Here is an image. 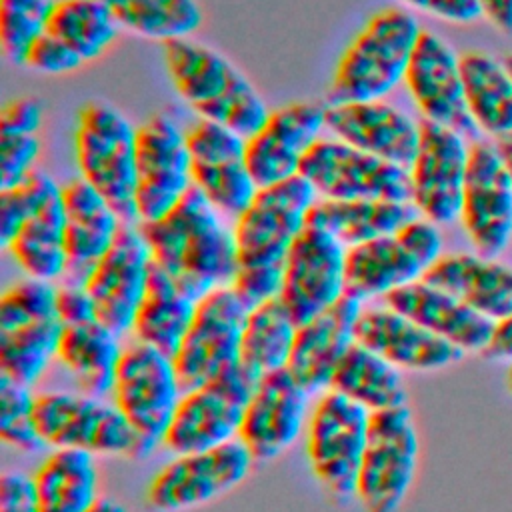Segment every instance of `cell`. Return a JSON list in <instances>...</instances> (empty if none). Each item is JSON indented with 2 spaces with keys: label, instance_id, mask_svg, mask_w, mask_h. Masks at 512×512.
<instances>
[{
  "label": "cell",
  "instance_id": "cell-2",
  "mask_svg": "<svg viewBox=\"0 0 512 512\" xmlns=\"http://www.w3.org/2000/svg\"><path fill=\"white\" fill-rule=\"evenodd\" d=\"M138 226L152 262L192 298L230 286L238 268L232 228L198 188L192 186L162 218Z\"/></svg>",
  "mask_w": 512,
  "mask_h": 512
},
{
  "label": "cell",
  "instance_id": "cell-21",
  "mask_svg": "<svg viewBox=\"0 0 512 512\" xmlns=\"http://www.w3.org/2000/svg\"><path fill=\"white\" fill-rule=\"evenodd\" d=\"M310 396L288 368L256 380L238 432L256 464L272 462L294 446L308 422Z\"/></svg>",
  "mask_w": 512,
  "mask_h": 512
},
{
  "label": "cell",
  "instance_id": "cell-31",
  "mask_svg": "<svg viewBox=\"0 0 512 512\" xmlns=\"http://www.w3.org/2000/svg\"><path fill=\"white\" fill-rule=\"evenodd\" d=\"M122 348L120 334L92 318L62 324L56 360L74 378L78 392L106 398L112 390Z\"/></svg>",
  "mask_w": 512,
  "mask_h": 512
},
{
  "label": "cell",
  "instance_id": "cell-8",
  "mask_svg": "<svg viewBox=\"0 0 512 512\" xmlns=\"http://www.w3.org/2000/svg\"><path fill=\"white\" fill-rule=\"evenodd\" d=\"M370 412L324 390L306 422V460L322 490L338 504L356 498V478L368 440Z\"/></svg>",
  "mask_w": 512,
  "mask_h": 512
},
{
  "label": "cell",
  "instance_id": "cell-29",
  "mask_svg": "<svg viewBox=\"0 0 512 512\" xmlns=\"http://www.w3.org/2000/svg\"><path fill=\"white\" fill-rule=\"evenodd\" d=\"M66 282L82 284L116 240L124 220L80 176L62 186Z\"/></svg>",
  "mask_w": 512,
  "mask_h": 512
},
{
  "label": "cell",
  "instance_id": "cell-49",
  "mask_svg": "<svg viewBox=\"0 0 512 512\" xmlns=\"http://www.w3.org/2000/svg\"><path fill=\"white\" fill-rule=\"evenodd\" d=\"M56 316L60 324H76L96 318L90 294L82 284L64 282L56 294Z\"/></svg>",
  "mask_w": 512,
  "mask_h": 512
},
{
  "label": "cell",
  "instance_id": "cell-36",
  "mask_svg": "<svg viewBox=\"0 0 512 512\" xmlns=\"http://www.w3.org/2000/svg\"><path fill=\"white\" fill-rule=\"evenodd\" d=\"M328 390L346 396L370 414L408 406L402 370L358 342L336 366Z\"/></svg>",
  "mask_w": 512,
  "mask_h": 512
},
{
  "label": "cell",
  "instance_id": "cell-3",
  "mask_svg": "<svg viewBox=\"0 0 512 512\" xmlns=\"http://www.w3.org/2000/svg\"><path fill=\"white\" fill-rule=\"evenodd\" d=\"M168 78L198 118L222 124L244 138L266 122V106L254 84L218 50L192 38L162 44Z\"/></svg>",
  "mask_w": 512,
  "mask_h": 512
},
{
  "label": "cell",
  "instance_id": "cell-6",
  "mask_svg": "<svg viewBox=\"0 0 512 512\" xmlns=\"http://www.w3.org/2000/svg\"><path fill=\"white\" fill-rule=\"evenodd\" d=\"M136 128L106 102H86L78 110L74 128V158L80 178L130 224H138L134 210Z\"/></svg>",
  "mask_w": 512,
  "mask_h": 512
},
{
  "label": "cell",
  "instance_id": "cell-48",
  "mask_svg": "<svg viewBox=\"0 0 512 512\" xmlns=\"http://www.w3.org/2000/svg\"><path fill=\"white\" fill-rule=\"evenodd\" d=\"M26 216H28V196H26L22 184H16L12 188H0V246H2V250H6V246L18 234Z\"/></svg>",
  "mask_w": 512,
  "mask_h": 512
},
{
  "label": "cell",
  "instance_id": "cell-20",
  "mask_svg": "<svg viewBox=\"0 0 512 512\" xmlns=\"http://www.w3.org/2000/svg\"><path fill=\"white\" fill-rule=\"evenodd\" d=\"M152 264L140 226L124 222L108 252L82 282L92 298L96 318L120 336L130 334L148 288Z\"/></svg>",
  "mask_w": 512,
  "mask_h": 512
},
{
  "label": "cell",
  "instance_id": "cell-33",
  "mask_svg": "<svg viewBox=\"0 0 512 512\" xmlns=\"http://www.w3.org/2000/svg\"><path fill=\"white\" fill-rule=\"evenodd\" d=\"M416 216L412 202L318 198L308 212V224L326 230L346 248H352L392 234Z\"/></svg>",
  "mask_w": 512,
  "mask_h": 512
},
{
  "label": "cell",
  "instance_id": "cell-54",
  "mask_svg": "<svg viewBox=\"0 0 512 512\" xmlns=\"http://www.w3.org/2000/svg\"><path fill=\"white\" fill-rule=\"evenodd\" d=\"M496 146H498L500 156H502V160H504V164H506V168H508V174H510V178H512V136H510V138H504V140H500V142H496Z\"/></svg>",
  "mask_w": 512,
  "mask_h": 512
},
{
  "label": "cell",
  "instance_id": "cell-50",
  "mask_svg": "<svg viewBox=\"0 0 512 512\" xmlns=\"http://www.w3.org/2000/svg\"><path fill=\"white\" fill-rule=\"evenodd\" d=\"M404 4L452 24H470L482 16L478 0H402Z\"/></svg>",
  "mask_w": 512,
  "mask_h": 512
},
{
  "label": "cell",
  "instance_id": "cell-26",
  "mask_svg": "<svg viewBox=\"0 0 512 512\" xmlns=\"http://www.w3.org/2000/svg\"><path fill=\"white\" fill-rule=\"evenodd\" d=\"M362 310L364 302L346 294L324 312L298 324L288 370L310 394L328 390L336 366L356 344Z\"/></svg>",
  "mask_w": 512,
  "mask_h": 512
},
{
  "label": "cell",
  "instance_id": "cell-38",
  "mask_svg": "<svg viewBox=\"0 0 512 512\" xmlns=\"http://www.w3.org/2000/svg\"><path fill=\"white\" fill-rule=\"evenodd\" d=\"M118 30V22L102 0H56L46 22V32L70 46L84 62L100 58Z\"/></svg>",
  "mask_w": 512,
  "mask_h": 512
},
{
  "label": "cell",
  "instance_id": "cell-35",
  "mask_svg": "<svg viewBox=\"0 0 512 512\" xmlns=\"http://www.w3.org/2000/svg\"><path fill=\"white\" fill-rule=\"evenodd\" d=\"M196 298L186 294L174 278L152 264L146 294L136 310L132 340L174 356L194 316Z\"/></svg>",
  "mask_w": 512,
  "mask_h": 512
},
{
  "label": "cell",
  "instance_id": "cell-42",
  "mask_svg": "<svg viewBox=\"0 0 512 512\" xmlns=\"http://www.w3.org/2000/svg\"><path fill=\"white\" fill-rule=\"evenodd\" d=\"M36 394L30 386L0 376V440L2 444L32 452L44 446L34 420Z\"/></svg>",
  "mask_w": 512,
  "mask_h": 512
},
{
  "label": "cell",
  "instance_id": "cell-44",
  "mask_svg": "<svg viewBox=\"0 0 512 512\" xmlns=\"http://www.w3.org/2000/svg\"><path fill=\"white\" fill-rule=\"evenodd\" d=\"M40 150L38 134H0V188L24 182L36 170Z\"/></svg>",
  "mask_w": 512,
  "mask_h": 512
},
{
  "label": "cell",
  "instance_id": "cell-10",
  "mask_svg": "<svg viewBox=\"0 0 512 512\" xmlns=\"http://www.w3.org/2000/svg\"><path fill=\"white\" fill-rule=\"evenodd\" d=\"M256 466L236 438L220 446L174 454L146 486V502L156 512H186L238 488Z\"/></svg>",
  "mask_w": 512,
  "mask_h": 512
},
{
  "label": "cell",
  "instance_id": "cell-23",
  "mask_svg": "<svg viewBox=\"0 0 512 512\" xmlns=\"http://www.w3.org/2000/svg\"><path fill=\"white\" fill-rule=\"evenodd\" d=\"M404 84L422 120L452 128L464 136L476 130L466 108L460 56L438 34L422 28Z\"/></svg>",
  "mask_w": 512,
  "mask_h": 512
},
{
  "label": "cell",
  "instance_id": "cell-47",
  "mask_svg": "<svg viewBox=\"0 0 512 512\" xmlns=\"http://www.w3.org/2000/svg\"><path fill=\"white\" fill-rule=\"evenodd\" d=\"M0 512H38L32 476L18 470L2 472Z\"/></svg>",
  "mask_w": 512,
  "mask_h": 512
},
{
  "label": "cell",
  "instance_id": "cell-1",
  "mask_svg": "<svg viewBox=\"0 0 512 512\" xmlns=\"http://www.w3.org/2000/svg\"><path fill=\"white\" fill-rule=\"evenodd\" d=\"M316 200V190L298 174L258 188L252 202L234 218L238 268L230 286L250 308L278 298L284 260Z\"/></svg>",
  "mask_w": 512,
  "mask_h": 512
},
{
  "label": "cell",
  "instance_id": "cell-53",
  "mask_svg": "<svg viewBox=\"0 0 512 512\" xmlns=\"http://www.w3.org/2000/svg\"><path fill=\"white\" fill-rule=\"evenodd\" d=\"M88 512H126V508L122 502H118L112 496H100L98 502Z\"/></svg>",
  "mask_w": 512,
  "mask_h": 512
},
{
  "label": "cell",
  "instance_id": "cell-51",
  "mask_svg": "<svg viewBox=\"0 0 512 512\" xmlns=\"http://www.w3.org/2000/svg\"><path fill=\"white\" fill-rule=\"evenodd\" d=\"M482 356L492 362H504V364L512 362V316L494 324L492 338L486 350L482 352Z\"/></svg>",
  "mask_w": 512,
  "mask_h": 512
},
{
  "label": "cell",
  "instance_id": "cell-7",
  "mask_svg": "<svg viewBox=\"0 0 512 512\" xmlns=\"http://www.w3.org/2000/svg\"><path fill=\"white\" fill-rule=\"evenodd\" d=\"M444 254L440 226L416 216L400 230L346 250V294L368 302L422 280Z\"/></svg>",
  "mask_w": 512,
  "mask_h": 512
},
{
  "label": "cell",
  "instance_id": "cell-12",
  "mask_svg": "<svg viewBox=\"0 0 512 512\" xmlns=\"http://www.w3.org/2000/svg\"><path fill=\"white\" fill-rule=\"evenodd\" d=\"M182 394L184 386L170 354L136 340L122 348L110 402L152 446L162 444Z\"/></svg>",
  "mask_w": 512,
  "mask_h": 512
},
{
  "label": "cell",
  "instance_id": "cell-28",
  "mask_svg": "<svg viewBox=\"0 0 512 512\" xmlns=\"http://www.w3.org/2000/svg\"><path fill=\"white\" fill-rule=\"evenodd\" d=\"M384 304L412 318L464 354L482 356L494 332L492 320L484 318L466 302L424 278L390 292L384 298Z\"/></svg>",
  "mask_w": 512,
  "mask_h": 512
},
{
  "label": "cell",
  "instance_id": "cell-27",
  "mask_svg": "<svg viewBox=\"0 0 512 512\" xmlns=\"http://www.w3.org/2000/svg\"><path fill=\"white\" fill-rule=\"evenodd\" d=\"M356 342L380 354L402 372H436L458 364L466 356L386 304L364 306L356 326Z\"/></svg>",
  "mask_w": 512,
  "mask_h": 512
},
{
  "label": "cell",
  "instance_id": "cell-37",
  "mask_svg": "<svg viewBox=\"0 0 512 512\" xmlns=\"http://www.w3.org/2000/svg\"><path fill=\"white\" fill-rule=\"evenodd\" d=\"M296 328L298 322L278 298L252 306L242 330L240 364L256 378L288 368Z\"/></svg>",
  "mask_w": 512,
  "mask_h": 512
},
{
  "label": "cell",
  "instance_id": "cell-34",
  "mask_svg": "<svg viewBox=\"0 0 512 512\" xmlns=\"http://www.w3.org/2000/svg\"><path fill=\"white\" fill-rule=\"evenodd\" d=\"M38 512H88L100 498L96 456L52 448L32 474Z\"/></svg>",
  "mask_w": 512,
  "mask_h": 512
},
{
  "label": "cell",
  "instance_id": "cell-5",
  "mask_svg": "<svg viewBox=\"0 0 512 512\" xmlns=\"http://www.w3.org/2000/svg\"><path fill=\"white\" fill-rule=\"evenodd\" d=\"M34 420L44 446L76 448L94 456L148 458L156 446L144 440L108 400L84 392H38Z\"/></svg>",
  "mask_w": 512,
  "mask_h": 512
},
{
  "label": "cell",
  "instance_id": "cell-32",
  "mask_svg": "<svg viewBox=\"0 0 512 512\" xmlns=\"http://www.w3.org/2000/svg\"><path fill=\"white\" fill-rule=\"evenodd\" d=\"M466 108L474 128L496 142L512 136V72L482 50L460 54Z\"/></svg>",
  "mask_w": 512,
  "mask_h": 512
},
{
  "label": "cell",
  "instance_id": "cell-22",
  "mask_svg": "<svg viewBox=\"0 0 512 512\" xmlns=\"http://www.w3.org/2000/svg\"><path fill=\"white\" fill-rule=\"evenodd\" d=\"M326 128L324 106L292 102L270 110L258 132L246 138V166L258 188L300 174L306 152Z\"/></svg>",
  "mask_w": 512,
  "mask_h": 512
},
{
  "label": "cell",
  "instance_id": "cell-46",
  "mask_svg": "<svg viewBox=\"0 0 512 512\" xmlns=\"http://www.w3.org/2000/svg\"><path fill=\"white\" fill-rule=\"evenodd\" d=\"M44 122V106L34 96L10 100L0 112V134H38Z\"/></svg>",
  "mask_w": 512,
  "mask_h": 512
},
{
  "label": "cell",
  "instance_id": "cell-14",
  "mask_svg": "<svg viewBox=\"0 0 512 512\" xmlns=\"http://www.w3.org/2000/svg\"><path fill=\"white\" fill-rule=\"evenodd\" d=\"M300 176L318 198L410 202L408 168L358 150L338 138H320L304 156Z\"/></svg>",
  "mask_w": 512,
  "mask_h": 512
},
{
  "label": "cell",
  "instance_id": "cell-56",
  "mask_svg": "<svg viewBox=\"0 0 512 512\" xmlns=\"http://www.w3.org/2000/svg\"><path fill=\"white\" fill-rule=\"evenodd\" d=\"M504 62H506V66H508V68H510V72H512V54H508Z\"/></svg>",
  "mask_w": 512,
  "mask_h": 512
},
{
  "label": "cell",
  "instance_id": "cell-18",
  "mask_svg": "<svg viewBox=\"0 0 512 512\" xmlns=\"http://www.w3.org/2000/svg\"><path fill=\"white\" fill-rule=\"evenodd\" d=\"M458 222L478 254L500 256L512 242V178L496 144H470Z\"/></svg>",
  "mask_w": 512,
  "mask_h": 512
},
{
  "label": "cell",
  "instance_id": "cell-45",
  "mask_svg": "<svg viewBox=\"0 0 512 512\" xmlns=\"http://www.w3.org/2000/svg\"><path fill=\"white\" fill-rule=\"evenodd\" d=\"M84 60L56 36L42 32L28 48L22 66L46 76H62L78 70Z\"/></svg>",
  "mask_w": 512,
  "mask_h": 512
},
{
  "label": "cell",
  "instance_id": "cell-19",
  "mask_svg": "<svg viewBox=\"0 0 512 512\" xmlns=\"http://www.w3.org/2000/svg\"><path fill=\"white\" fill-rule=\"evenodd\" d=\"M184 134L194 188L222 216L234 220L258 192L246 166V138L204 118L188 124Z\"/></svg>",
  "mask_w": 512,
  "mask_h": 512
},
{
  "label": "cell",
  "instance_id": "cell-52",
  "mask_svg": "<svg viewBox=\"0 0 512 512\" xmlns=\"http://www.w3.org/2000/svg\"><path fill=\"white\" fill-rule=\"evenodd\" d=\"M482 16L502 34H512V0H478Z\"/></svg>",
  "mask_w": 512,
  "mask_h": 512
},
{
  "label": "cell",
  "instance_id": "cell-24",
  "mask_svg": "<svg viewBox=\"0 0 512 512\" xmlns=\"http://www.w3.org/2000/svg\"><path fill=\"white\" fill-rule=\"evenodd\" d=\"M20 184L28 196V216L6 252L28 278L48 282L64 278L62 186L42 170H34Z\"/></svg>",
  "mask_w": 512,
  "mask_h": 512
},
{
  "label": "cell",
  "instance_id": "cell-41",
  "mask_svg": "<svg viewBox=\"0 0 512 512\" xmlns=\"http://www.w3.org/2000/svg\"><path fill=\"white\" fill-rule=\"evenodd\" d=\"M56 0H0V50L12 64H22L32 42L46 32Z\"/></svg>",
  "mask_w": 512,
  "mask_h": 512
},
{
  "label": "cell",
  "instance_id": "cell-16",
  "mask_svg": "<svg viewBox=\"0 0 512 512\" xmlns=\"http://www.w3.org/2000/svg\"><path fill=\"white\" fill-rule=\"evenodd\" d=\"M470 144L466 136L420 120V142L408 168L410 202L418 216L436 224H452L460 218Z\"/></svg>",
  "mask_w": 512,
  "mask_h": 512
},
{
  "label": "cell",
  "instance_id": "cell-40",
  "mask_svg": "<svg viewBox=\"0 0 512 512\" xmlns=\"http://www.w3.org/2000/svg\"><path fill=\"white\" fill-rule=\"evenodd\" d=\"M60 332L58 318L0 330V376L32 388L56 358Z\"/></svg>",
  "mask_w": 512,
  "mask_h": 512
},
{
  "label": "cell",
  "instance_id": "cell-55",
  "mask_svg": "<svg viewBox=\"0 0 512 512\" xmlns=\"http://www.w3.org/2000/svg\"><path fill=\"white\" fill-rule=\"evenodd\" d=\"M504 386L512 394V362L506 364V374H504Z\"/></svg>",
  "mask_w": 512,
  "mask_h": 512
},
{
  "label": "cell",
  "instance_id": "cell-39",
  "mask_svg": "<svg viewBox=\"0 0 512 512\" xmlns=\"http://www.w3.org/2000/svg\"><path fill=\"white\" fill-rule=\"evenodd\" d=\"M120 28L158 42L190 38L202 26L198 0H102Z\"/></svg>",
  "mask_w": 512,
  "mask_h": 512
},
{
  "label": "cell",
  "instance_id": "cell-43",
  "mask_svg": "<svg viewBox=\"0 0 512 512\" xmlns=\"http://www.w3.org/2000/svg\"><path fill=\"white\" fill-rule=\"evenodd\" d=\"M56 294L58 286L54 282L28 276L8 286L0 296V330L58 318Z\"/></svg>",
  "mask_w": 512,
  "mask_h": 512
},
{
  "label": "cell",
  "instance_id": "cell-17",
  "mask_svg": "<svg viewBox=\"0 0 512 512\" xmlns=\"http://www.w3.org/2000/svg\"><path fill=\"white\" fill-rule=\"evenodd\" d=\"M346 246L306 222L282 270L278 300L300 324L346 296Z\"/></svg>",
  "mask_w": 512,
  "mask_h": 512
},
{
  "label": "cell",
  "instance_id": "cell-30",
  "mask_svg": "<svg viewBox=\"0 0 512 512\" xmlns=\"http://www.w3.org/2000/svg\"><path fill=\"white\" fill-rule=\"evenodd\" d=\"M424 280L448 290L494 324L512 316V266L498 256L444 252Z\"/></svg>",
  "mask_w": 512,
  "mask_h": 512
},
{
  "label": "cell",
  "instance_id": "cell-9",
  "mask_svg": "<svg viewBox=\"0 0 512 512\" xmlns=\"http://www.w3.org/2000/svg\"><path fill=\"white\" fill-rule=\"evenodd\" d=\"M420 436L410 406L370 414L368 440L356 478L364 512H400L414 484Z\"/></svg>",
  "mask_w": 512,
  "mask_h": 512
},
{
  "label": "cell",
  "instance_id": "cell-11",
  "mask_svg": "<svg viewBox=\"0 0 512 512\" xmlns=\"http://www.w3.org/2000/svg\"><path fill=\"white\" fill-rule=\"evenodd\" d=\"M256 380L238 362L216 378L184 390L162 446L172 454H184L236 440Z\"/></svg>",
  "mask_w": 512,
  "mask_h": 512
},
{
  "label": "cell",
  "instance_id": "cell-25",
  "mask_svg": "<svg viewBox=\"0 0 512 512\" xmlns=\"http://www.w3.org/2000/svg\"><path fill=\"white\" fill-rule=\"evenodd\" d=\"M326 128L334 138L376 158L410 168L418 142L420 122L384 100L326 104Z\"/></svg>",
  "mask_w": 512,
  "mask_h": 512
},
{
  "label": "cell",
  "instance_id": "cell-15",
  "mask_svg": "<svg viewBox=\"0 0 512 512\" xmlns=\"http://www.w3.org/2000/svg\"><path fill=\"white\" fill-rule=\"evenodd\" d=\"M192 186L184 130L168 114H154L136 128V222L162 218Z\"/></svg>",
  "mask_w": 512,
  "mask_h": 512
},
{
  "label": "cell",
  "instance_id": "cell-4",
  "mask_svg": "<svg viewBox=\"0 0 512 512\" xmlns=\"http://www.w3.org/2000/svg\"><path fill=\"white\" fill-rule=\"evenodd\" d=\"M420 34L418 20L404 8L374 12L338 58L328 104L384 100L404 82Z\"/></svg>",
  "mask_w": 512,
  "mask_h": 512
},
{
  "label": "cell",
  "instance_id": "cell-13",
  "mask_svg": "<svg viewBox=\"0 0 512 512\" xmlns=\"http://www.w3.org/2000/svg\"><path fill=\"white\" fill-rule=\"evenodd\" d=\"M248 310L250 306L232 286H218L196 300L192 322L172 356L184 390L200 386L240 362Z\"/></svg>",
  "mask_w": 512,
  "mask_h": 512
}]
</instances>
